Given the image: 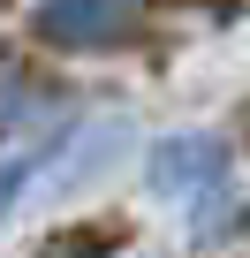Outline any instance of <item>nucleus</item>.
<instances>
[{"mask_svg": "<svg viewBox=\"0 0 250 258\" xmlns=\"http://www.w3.org/2000/svg\"><path fill=\"white\" fill-rule=\"evenodd\" d=\"M220 175H227V152L212 137H167L152 152V190H205Z\"/></svg>", "mask_w": 250, "mask_h": 258, "instance_id": "f257e3e1", "label": "nucleus"}, {"mask_svg": "<svg viewBox=\"0 0 250 258\" xmlns=\"http://www.w3.org/2000/svg\"><path fill=\"white\" fill-rule=\"evenodd\" d=\"M114 243H121V228H68L46 258H61V250H84V258H91V250H114Z\"/></svg>", "mask_w": 250, "mask_h": 258, "instance_id": "7ed1b4c3", "label": "nucleus"}, {"mask_svg": "<svg viewBox=\"0 0 250 258\" xmlns=\"http://www.w3.org/2000/svg\"><path fill=\"white\" fill-rule=\"evenodd\" d=\"M31 175H38V160H0V220L16 213V198L31 190Z\"/></svg>", "mask_w": 250, "mask_h": 258, "instance_id": "f03ea898", "label": "nucleus"}, {"mask_svg": "<svg viewBox=\"0 0 250 258\" xmlns=\"http://www.w3.org/2000/svg\"><path fill=\"white\" fill-rule=\"evenodd\" d=\"M121 8H129V0H121Z\"/></svg>", "mask_w": 250, "mask_h": 258, "instance_id": "20e7f679", "label": "nucleus"}]
</instances>
